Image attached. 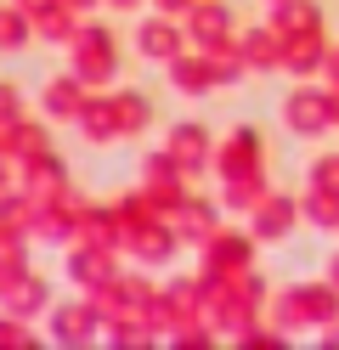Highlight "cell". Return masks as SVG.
<instances>
[{"instance_id": "cell-3", "label": "cell", "mask_w": 339, "mask_h": 350, "mask_svg": "<svg viewBox=\"0 0 339 350\" xmlns=\"http://www.w3.org/2000/svg\"><path fill=\"white\" fill-rule=\"evenodd\" d=\"M45 339H51V345H68V350L97 345V339H102V311L90 305V294L51 299V311H45Z\"/></svg>"}, {"instance_id": "cell-23", "label": "cell", "mask_w": 339, "mask_h": 350, "mask_svg": "<svg viewBox=\"0 0 339 350\" xmlns=\"http://www.w3.org/2000/svg\"><path fill=\"white\" fill-rule=\"evenodd\" d=\"M283 119H288V130L311 136V130L323 124V102H316V91H294V96L283 102Z\"/></svg>"}, {"instance_id": "cell-18", "label": "cell", "mask_w": 339, "mask_h": 350, "mask_svg": "<svg viewBox=\"0 0 339 350\" xmlns=\"http://www.w3.org/2000/svg\"><path fill=\"white\" fill-rule=\"evenodd\" d=\"M74 130H79V142H85V147H97V152L119 142V124H113V107H108V91H102V96H97V91L85 96V107L74 113Z\"/></svg>"}, {"instance_id": "cell-30", "label": "cell", "mask_w": 339, "mask_h": 350, "mask_svg": "<svg viewBox=\"0 0 339 350\" xmlns=\"http://www.w3.org/2000/svg\"><path fill=\"white\" fill-rule=\"evenodd\" d=\"M68 6H74V12H90V6H102V0H68Z\"/></svg>"}, {"instance_id": "cell-26", "label": "cell", "mask_w": 339, "mask_h": 350, "mask_svg": "<svg viewBox=\"0 0 339 350\" xmlns=\"http://www.w3.org/2000/svg\"><path fill=\"white\" fill-rule=\"evenodd\" d=\"M23 113H29V102H23L17 79H0V130H6L12 119H23Z\"/></svg>"}, {"instance_id": "cell-7", "label": "cell", "mask_w": 339, "mask_h": 350, "mask_svg": "<svg viewBox=\"0 0 339 350\" xmlns=\"http://www.w3.org/2000/svg\"><path fill=\"white\" fill-rule=\"evenodd\" d=\"M130 46H136L142 62H158V68H164L175 51H187V29H181V17H170V12H147L142 23L130 29Z\"/></svg>"}, {"instance_id": "cell-11", "label": "cell", "mask_w": 339, "mask_h": 350, "mask_svg": "<svg viewBox=\"0 0 339 350\" xmlns=\"http://www.w3.org/2000/svg\"><path fill=\"white\" fill-rule=\"evenodd\" d=\"M51 277H45L40 266H23L6 288H0V305H6V311L17 317V322H40L45 311H51Z\"/></svg>"}, {"instance_id": "cell-19", "label": "cell", "mask_w": 339, "mask_h": 350, "mask_svg": "<svg viewBox=\"0 0 339 350\" xmlns=\"http://www.w3.org/2000/svg\"><path fill=\"white\" fill-rule=\"evenodd\" d=\"M288 226H294V204L277 198V192H260V204L249 209V232L266 237V243H277V237H288Z\"/></svg>"}, {"instance_id": "cell-22", "label": "cell", "mask_w": 339, "mask_h": 350, "mask_svg": "<svg viewBox=\"0 0 339 350\" xmlns=\"http://www.w3.org/2000/svg\"><path fill=\"white\" fill-rule=\"evenodd\" d=\"M34 226V192H23L17 181L0 192V232H17V237H29Z\"/></svg>"}, {"instance_id": "cell-24", "label": "cell", "mask_w": 339, "mask_h": 350, "mask_svg": "<svg viewBox=\"0 0 339 350\" xmlns=\"http://www.w3.org/2000/svg\"><path fill=\"white\" fill-rule=\"evenodd\" d=\"M23 266H34V260H29V237L0 232V288H6V282H12Z\"/></svg>"}, {"instance_id": "cell-20", "label": "cell", "mask_w": 339, "mask_h": 350, "mask_svg": "<svg viewBox=\"0 0 339 350\" xmlns=\"http://www.w3.org/2000/svg\"><path fill=\"white\" fill-rule=\"evenodd\" d=\"M34 46V23L23 0H0V57H23Z\"/></svg>"}, {"instance_id": "cell-4", "label": "cell", "mask_w": 339, "mask_h": 350, "mask_svg": "<svg viewBox=\"0 0 339 350\" xmlns=\"http://www.w3.org/2000/svg\"><path fill=\"white\" fill-rule=\"evenodd\" d=\"M181 237H175V226L164 221V215H153V221H142L130 237H125V260L130 266H142V271H170L175 260H181Z\"/></svg>"}, {"instance_id": "cell-15", "label": "cell", "mask_w": 339, "mask_h": 350, "mask_svg": "<svg viewBox=\"0 0 339 350\" xmlns=\"http://www.w3.org/2000/svg\"><path fill=\"white\" fill-rule=\"evenodd\" d=\"M45 147H57L51 142V119H45V113H23V119H12L6 130H0V152H6L12 164H29L34 152H45Z\"/></svg>"}, {"instance_id": "cell-16", "label": "cell", "mask_w": 339, "mask_h": 350, "mask_svg": "<svg viewBox=\"0 0 339 350\" xmlns=\"http://www.w3.org/2000/svg\"><path fill=\"white\" fill-rule=\"evenodd\" d=\"M79 17L68 0H29V23H34V46H68L79 29Z\"/></svg>"}, {"instance_id": "cell-29", "label": "cell", "mask_w": 339, "mask_h": 350, "mask_svg": "<svg viewBox=\"0 0 339 350\" xmlns=\"http://www.w3.org/2000/svg\"><path fill=\"white\" fill-rule=\"evenodd\" d=\"M102 6H108V12H142L147 0H102Z\"/></svg>"}, {"instance_id": "cell-5", "label": "cell", "mask_w": 339, "mask_h": 350, "mask_svg": "<svg viewBox=\"0 0 339 350\" xmlns=\"http://www.w3.org/2000/svg\"><path fill=\"white\" fill-rule=\"evenodd\" d=\"M164 152L181 164L187 181H203V175H210V159H215V130L203 119H175L164 130Z\"/></svg>"}, {"instance_id": "cell-2", "label": "cell", "mask_w": 339, "mask_h": 350, "mask_svg": "<svg viewBox=\"0 0 339 350\" xmlns=\"http://www.w3.org/2000/svg\"><path fill=\"white\" fill-rule=\"evenodd\" d=\"M68 68H74L90 91H108V85H119L125 74V40L113 23H102V17H79L74 40H68Z\"/></svg>"}, {"instance_id": "cell-9", "label": "cell", "mask_w": 339, "mask_h": 350, "mask_svg": "<svg viewBox=\"0 0 339 350\" xmlns=\"http://www.w3.org/2000/svg\"><path fill=\"white\" fill-rule=\"evenodd\" d=\"M181 29H187V46L221 51V46H232V6L226 0H192L181 12Z\"/></svg>"}, {"instance_id": "cell-17", "label": "cell", "mask_w": 339, "mask_h": 350, "mask_svg": "<svg viewBox=\"0 0 339 350\" xmlns=\"http://www.w3.org/2000/svg\"><path fill=\"white\" fill-rule=\"evenodd\" d=\"M68 181H74V170H68V159H62L57 147L34 152L29 164H17V187H23V192H34V198H51V192H62Z\"/></svg>"}, {"instance_id": "cell-21", "label": "cell", "mask_w": 339, "mask_h": 350, "mask_svg": "<svg viewBox=\"0 0 339 350\" xmlns=\"http://www.w3.org/2000/svg\"><path fill=\"white\" fill-rule=\"evenodd\" d=\"M232 51H238V62H243V74H249V68L266 74V68H277V62H283V51H277V40H271V29H243V34L232 40Z\"/></svg>"}, {"instance_id": "cell-25", "label": "cell", "mask_w": 339, "mask_h": 350, "mask_svg": "<svg viewBox=\"0 0 339 350\" xmlns=\"http://www.w3.org/2000/svg\"><path fill=\"white\" fill-rule=\"evenodd\" d=\"M34 345H45V339L29 334V322H17L6 305H0V350H34Z\"/></svg>"}, {"instance_id": "cell-28", "label": "cell", "mask_w": 339, "mask_h": 350, "mask_svg": "<svg viewBox=\"0 0 339 350\" xmlns=\"http://www.w3.org/2000/svg\"><path fill=\"white\" fill-rule=\"evenodd\" d=\"M12 181H17V164H12V159H6V152H0V192H6V187H12Z\"/></svg>"}, {"instance_id": "cell-10", "label": "cell", "mask_w": 339, "mask_h": 350, "mask_svg": "<svg viewBox=\"0 0 339 350\" xmlns=\"http://www.w3.org/2000/svg\"><path fill=\"white\" fill-rule=\"evenodd\" d=\"M164 79H170V91H175V96H215V91H221L215 51H198V46L175 51V57L164 62Z\"/></svg>"}, {"instance_id": "cell-8", "label": "cell", "mask_w": 339, "mask_h": 350, "mask_svg": "<svg viewBox=\"0 0 339 350\" xmlns=\"http://www.w3.org/2000/svg\"><path fill=\"white\" fill-rule=\"evenodd\" d=\"M119 266H125V254H119V249L85 243V237H74V243L62 249V277L74 282V288H97V282H108Z\"/></svg>"}, {"instance_id": "cell-1", "label": "cell", "mask_w": 339, "mask_h": 350, "mask_svg": "<svg viewBox=\"0 0 339 350\" xmlns=\"http://www.w3.org/2000/svg\"><path fill=\"white\" fill-rule=\"evenodd\" d=\"M210 175H221V204L226 209H255L260 192H266V142L255 124H232L226 142H215V159Z\"/></svg>"}, {"instance_id": "cell-31", "label": "cell", "mask_w": 339, "mask_h": 350, "mask_svg": "<svg viewBox=\"0 0 339 350\" xmlns=\"http://www.w3.org/2000/svg\"><path fill=\"white\" fill-rule=\"evenodd\" d=\"M23 6H29V0H23Z\"/></svg>"}, {"instance_id": "cell-13", "label": "cell", "mask_w": 339, "mask_h": 350, "mask_svg": "<svg viewBox=\"0 0 339 350\" xmlns=\"http://www.w3.org/2000/svg\"><path fill=\"white\" fill-rule=\"evenodd\" d=\"M164 221L175 226V237H181V243H203V237H210L215 226H221V204L210 198V192H181V204L164 215Z\"/></svg>"}, {"instance_id": "cell-14", "label": "cell", "mask_w": 339, "mask_h": 350, "mask_svg": "<svg viewBox=\"0 0 339 350\" xmlns=\"http://www.w3.org/2000/svg\"><path fill=\"white\" fill-rule=\"evenodd\" d=\"M108 107H113V124H119V142L147 136V124L158 119L153 96H147V91H136V85H108Z\"/></svg>"}, {"instance_id": "cell-27", "label": "cell", "mask_w": 339, "mask_h": 350, "mask_svg": "<svg viewBox=\"0 0 339 350\" xmlns=\"http://www.w3.org/2000/svg\"><path fill=\"white\" fill-rule=\"evenodd\" d=\"M147 6H153V12H170V17H181V12L192 6V0H147Z\"/></svg>"}, {"instance_id": "cell-6", "label": "cell", "mask_w": 339, "mask_h": 350, "mask_svg": "<svg viewBox=\"0 0 339 350\" xmlns=\"http://www.w3.org/2000/svg\"><path fill=\"white\" fill-rule=\"evenodd\" d=\"M255 260V232H232V226H215L210 237L198 243V277H232Z\"/></svg>"}, {"instance_id": "cell-12", "label": "cell", "mask_w": 339, "mask_h": 350, "mask_svg": "<svg viewBox=\"0 0 339 350\" xmlns=\"http://www.w3.org/2000/svg\"><path fill=\"white\" fill-rule=\"evenodd\" d=\"M90 96V85L74 74V68H62V74H45L40 79V113L51 119V124H74V113L85 107Z\"/></svg>"}]
</instances>
